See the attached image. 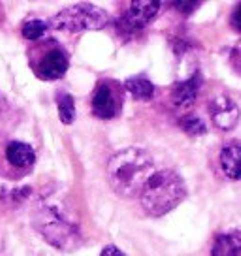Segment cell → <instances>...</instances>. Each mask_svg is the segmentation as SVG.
Listing matches in <instances>:
<instances>
[{
	"label": "cell",
	"instance_id": "cell-10",
	"mask_svg": "<svg viewBox=\"0 0 241 256\" xmlns=\"http://www.w3.org/2000/svg\"><path fill=\"white\" fill-rule=\"evenodd\" d=\"M202 87V78L200 74H194L190 80L183 81V83H177L174 90H172V100L177 108L185 110V108H190L196 100V96L200 92Z\"/></svg>",
	"mask_w": 241,
	"mask_h": 256
},
{
	"label": "cell",
	"instance_id": "cell-16",
	"mask_svg": "<svg viewBox=\"0 0 241 256\" xmlns=\"http://www.w3.org/2000/svg\"><path fill=\"white\" fill-rule=\"evenodd\" d=\"M181 126L185 128V132L188 134H192V136H202V134H206V122L200 119V117H196V115H188L185 119H181Z\"/></svg>",
	"mask_w": 241,
	"mask_h": 256
},
{
	"label": "cell",
	"instance_id": "cell-14",
	"mask_svg": "<svg viewBox=\"0 0 241 256\" xmlns=\"http://www.w3.org/2000/svg\"><path fill=\"white\" fill-rule=\"evenodd\" d=\"M56 106H58V117L64 124H72L76 120V102L70 94H58V100H56Z\"/></svg>",
	"mask_w": 241,
	"mask_h": 256
},
{
	"label": "cell",
	"instance_id": "cell-5",
	"mask_svg": "<svg viewBox=\"0 0 241 256\" xmlns=\"http://www.w3.org/2000/svg\"><path fill=\"white\" fill-rule=\"evenodd\" d=\"M124 104V87L113 80H102L92 96V113L98 119L112 120L122 110Z\"/></svg>",
	"mask_w": 241,
	"mask_h": 256
},
{
	"label": "cell",
	"instance_id": "cell-4",
	"mask_svg": "<svg viewBox=\"0 0 241 256\" xmlns=\"http://www.w3.org/2000/svg\"><path fill=\"white\" fill-rule=\"evenodd\" d=\"M110 23V16L102 8L78 4L72 8L62 10L51 19V26L64 32H83V30H100Z\"/></svg>",
	"mask_w": 241,
	"mask_h": 256
},
{
	"label": "cell",
	"instance_id": "cell-11",
	"mask_svg": "<svg viewBox=\"0 0 241 256\" xmlns=\"http://www.w3.org/2000/svg\"><path fill=\"white\" fill-rule=\"evenodd\" d=\"M6 160L16 170H28L36 162V152L28 144L23 142H12L6 145Z\"/></svg>",
	"mask_w": 241,
	"mask_h": 256
},
{
	"label": "cell",
	"instance_id": "cell-13",
	"mask_svg": "<svg viewBox=\"0 0 241 256\" xmlns=\"http://www.w3.org/2000/svg\"><path fill=\"white\" fill-rule=\"evenodd\" d=\"M122 87L128 90L130 94L138 98V100H151L154 96V85L151 81L147 80L145 76H136V78H128V80L124 81V85Z\"/></svg>",
	"mask_w": 241,
	"mask_h": 256
},
{
	"label": "cell",
	"instance_id": "cell-8",
	"mask_svg": "<svg viewBox=\"0 0 241 256\" xmlns=\"http://www.w3.org/2000/svg\"><path fill=\"white\" fill-rule=\"evenodd\" d=\"M209 115L213 124L220 130H232L240 120V108L230 96H217L209 102Z\"/></svg>",
	"mask_w": 241,
	"mask_h": 256
},
{
	"label": "cell",
	"instance_id": "cell-9",
	"mask_svg": "<svg viewBox=\"0 0 241 256\" xmlns=\"http://www.w3.org/2000/svg\"><path fill=\"white\" fill-rule=\"evenodd\" d=\"M220 168L228 179L232 181H241V144L238 142H230L224 144L220 149Z\"/></svg>",
	"mask_w": 241,
	"mask_h": 256
},
{
	"label": "cell",
	"instance_id": "cell-15",
	"mask_svg": "<svg viewBox=\"0 0 241 256\" xmlns=\"http://www.w3.org/2000/svg\"><path fill=\"white\" fill-rule=\"evenodd\" d=\"M48 28H49V24L46 23V21H40V19L28 21V23L23 24V36L30 42H38L48 34Z\"/></svg>",
	"mask_w": 241,
	"mask_h": 256
},
{
	"label": "cell",
	"instance_id": "cell-7",
	"mask_svg": "<svg viewBox=\"0 0 241 256\" xmlns=\"http://www.w3.org/2000/svg\"><path fill=\"white\" fill-rule=\"evenodd\" d=\"M68 53L60 46H51L49 49L44 51V55L40 56V60L36 64V76L44 81H56L60 78H64L68 72Z\"/></svg>",
	"mask_w": 241,
	"mask_h": 256
},
{
	"label": "cell",
	"instance_id": "cell-18",
	"mask_svg": "<svg viewBox=\"0 0 241 256\" xmlns=\"http://www.w3.org/2000/svg\"><path fill=\"white\" fill-rule=\"evenodd\" d=\"M230 23H232L234 30H238L241 34V4H238V6H236V10H234V14H232V19H230Z\"/></svg>",
	"mask_w": 241,
	"mask_h": 256
},
{
	"label": "cell",
	"instance_id": "cell-2",
	"mask_svg": "<svg viewBox=\"0 0 241 256\" xmlns=\"http://www.w3.org/2000/svg\"><path fill=\"white\" fill-rule=\"evenodd\" d=\"M186 198V184L172 170H162L149 177L142 188V206L149 216H164Z\"/></svg>",
	"mask_w": 241,
	"mask_h": 256
},
{
	"label": "cell",
	"instance_id": "cell-19",
	"mask_svg": "<svg viewBox=\"0 0 241 256\" xmlns=\"http://www.w3.org/2000/svg\"><path fill=\"white\" fill-rule=\"evenodd\" d=\"M100 256H126L120 248H117L115 245H108V247H104V250H102V254Z\"/></svg>",
	"mask_w": 241,
	"mask_h": 256
},
{
	"label": "cell",
	"instance_id": "cell-17",
	"mask_svg": "<svg viewBox=\"0 0 241 256\" xmlns=\"http://www.w3.org/2000/svg\"><path fill=\"white\" fill-rule=\"evenodd\" d=\"M198 6H200V2H174V8H177L183 14H192Z\"/></svg>",
	"mask_w": 241,
	"mask_h": 256
},
{
	"label": "cell",
	"instance_id": "cell-12",
	"mask_svg": "<svg viewBox=\"0 0 241 256\" xmlns=\"http://www.w3.org/2000/svg\"><path fill=\"white\" fill-rule=\"evenodd\" d=\"M211 256H241V232L217 234L211 245Z\"/></svg>",
	"mask_w": 241,
	"mask_h": 256
},
{
	"label": "cell",
	"instance_id": "cell-1",
	"mask_svg": "<svg viewBox=\"0 0 241 256\" xmlns=\"http://www.w3.org/2000/svg\"><path fill=\"white\" fill-rule=\"evenodd\" d=\"M153 156L144 149L130 147L113 154L108 164V181L117 194L134 198L142 194V188L153 176Z\"/></svg>",
	"mask_w": 241,
	"mask_h": 256
},
{
	"label": "cell",
	"instance_id": "cell-3",
	"mask_svg": "<svg viewBox=\"0 0 241 256\" xmlns=\"http://www.w3.org/2000/svg\"><path fill=\"white\" fill-rule=\"evenodd\" d=\"M34 224L44 234V238L60 250H74L81 245L78 226L53 206L40 208L34 216Z\"/></svg>",
	"mask_w": 241,
	"mask_h": 256
},
{
	"label": "cell",
	"instance_id": "cell-6",
	"mask_svg": "<svg viewBox=\"0 0 241 256\" xmlns=\"http://www.w3.org/2000/svg\"><path fill=\"white\" fill-rule=\"evenodd\" d=\"M158 12H160V2H154V0L130 2L128 10L117 21V28L122 34H132V32L144 30L147 24H151L156 19Z\"/></svg>",
	"mask_w": 241,
	"mask_h": 256
}]
</instances>
